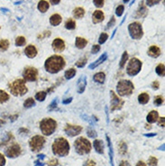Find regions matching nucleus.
<instances>
[{
	"mask_svg": "<svg viewBox=\"0 0 165 166\" xmlns=\"http://www.w3.org/2000/svg\"><path fill=\"white\" fill-rule=\"evenodd\" d=\"M37 8L41 13H45L50 8V4L48 1H46V0H41V1L38 3Z\"/></svg>",
	"mask_w": 165,
	"mask_h": 166,
	"instance_id": "nucleus-24",
	"label": "nucleus"
},
{
	"mask_svg": "<svg viewBox=\"0 0 165 166\" xmlns=\"http://www.w3.org/2000/svg\"><path fill=\"white\" fill-rule=\"evenodd\" d=\"M150 100V96H149V94L147 93H142V94H140L139 96H138V102L141 104V105H145L149 102Z\"/></svg>",
	"mask_w": 165,
	"mask_h": 166,
	"instance_id": "nucleus-27",
	"label": "nucleus"
},
{
	"mask_svg": "<svg viewBox=\"0 0 165 166\" xmlns=\"http://www.w3.org/2000/svg\"><path fill=\"white\" fill-rule=\"evenodd\" d=\"M52 47L54 52L57 53H61L65 50V42L61 39V38H56L53 40V43H52Z\"/></svg>",
	"mask_w": 165,
	"mask_h": 166,
	"instance_id": "nucleus-14",
	"label": "nucleus"
},
{
	"mask_svg": "<svg viewBox=\"0 0 165 166\" xmlns=\"http://www.w3.org/2000/svg\"><path fill=\"white\" fill-rule=\"evenodd\" d=\"M53 153L54 155L64 157L67 156L69 153V144L64 137H58L55 139V141L53 143L52 146Z\"/></svg>",
	"mask_w": 165,
	"mask_h": 166,
	"instance_id": "nucleus-2",
	"label": "nucleus"
},
{
	"mask_svg": "<svg viewBox=\"0 0 165 166\" xmlns=\"http://www.w3.org/2000/svg\"><path fill=\"white\" fill-rule=\"evenodd\" d=\"M66 65L64 58L61 55H53L45 61L44 68L47 72L51 74H56L60 72Z\"/></svg>",
	"mask_w": 165,
	"mask_h": 166,
	"instance_id": "nucleus-1",
	"label": "nucleus"
},
{
	"mask_svg": "<svg viewBox=\"0 0 165 166\" xmlns=\"http://www.w3.org/2000/svg\"><path fill=\"white\" fill-rule=\"evenodd\" d=\"M152 88H153L154 90L159 89V88H160V83H159V81H157V80L153 81V82L152 83Z\"/></svg>",
	"mask_w": 165,
	"mask_h": 166,
	"instance_id": "nucleus-51",
	"label": "nucleus"
},
{
	"mask_svg": "<svg viewBox=\"0 0 165 166\" xmlns=\"http://www.w3.org/2000/svg\"><path fill=\"white\" fill-rule=\"evenodd\" d=\"M147 53L152 58H158L161 55V49L156 45H152L149 47Z\"/></svg>",
	"mask_w": 165,
	"mask_h": 166,
	"instance_id": "nucleus-18",
	"label": "nucleus"
},
{
	"mask_svg": "<svg viewBox=\"0 0 165 166\" xmlns=\"http://www.w3.org/2000/svg\"><path fill=\"white\" fill-rule=\"evenodd\" d=\"M5 124V121L4 120H2V119H0V127H1V126L2 125H4Z\"/></svg>",
	"mask_w": 165,
	"mask_h": 166,
	"instance_id": "nucleus-60",
	"label": "nucleus"
},
{
	"mask_svg": "<svg viewBox=\"0 0 165 166\" xmlns=\"http://www.w3.org/2000/svg\"><path fill=\"white\" fill-rule=\"evenodd\" d=\"M23 77L26 81H36L38 80V70L34 67H27L23 69Z\"/></svg>",
	"mask_w": 165,
	"mask_h": 166,
	"instance_id": "nucleus-11",
	"label": "nucleus"
},
{
	"mask_svg": "<svg viewBox=\"0 0 165 166\" xmlns=\"http://www.w3.org/2000/svg\"><path fill=\"white\" fill-rule=\"evenodd\" d=\"M85 13H86L85 9H84L83 7H80L74 8V9H73V12H72L73 16H74V18H76V19H80V18H82V17L85 15Z\"/></svg>",
	"mask_w": 165,
	"mask_h": 166,
	"instance_id": "nucleus-26",
	"label": "nucleus"
},
{
	"mask_svg": "<svg viewBox=\"0 0 165 166\" xmlns=\"http://www.w3.org/2000/svg\"><path fill=\"white\" fill-rule=\"evenodd\" d=\"M45 145V138L42 135H34L29 141V146L33 152L41 151Z\"/></svg>",
	"mask_w": 165,
	"mask_h": 166,
	"instance_id": "nucleus-9",
	"label": "nucleus"
},
{
	"mask_svg": "<svg viewBox=\"0 0 165 166\" xmlns=\"http://www.w3.org/2000/svg\"><path fill=\"white\" fill-rule=\"evenodd\" d=\"M153 103H154V105L157 106V107L161 106V105L164 103V99H163V97H162V96H156V97L154 98Z\"/></svg>",
	"mask_w": 165,
	"mask_h": 166,
	"instance_id": "nucleus-38",
	"label": "nucleus"
},
{
	"mask_svg": "<svg viewBox=\"0 0 165 166\" xmlns=\"http://www.w3.org/2000/svg\"><path fill=\"white\" fill-rule=\"evenodd\" d=\"M5 164H6V158L2 154H0V166H4Z\"/></svg>",
	"mask_w": 165,
	"mask_h": 166,
	"instance_id": "nucleus-52",
	"label": "nucleus"
},
{
	"mask_svg": "<svg viewBox=\"0 0 165 166\" xmlns=\"http://www.w3.org/2000/svg\"><path fill=\"white\" fill-rule=\"evenodd\" d=\"M9 90L12 95L15 97H21L26 95L28 91V88L26 85V80L23 79H18L8 84Z\"/></svg>",
	"mask_w": 165,
	"mask_h": 166,
	"instance_id": "nucleus-3",
	"label": "nucleus"
},
{
	"mask_svg": "<svg viewBox=\"0 0 165 166\" xmlns=\"http://www.w3.org/2000/svg\"><path fill=\"white\" fill-rule=\"evenodd\" d=\"M34 166H43V163L41 162V160L40 161H36L34 162Z\"/></svg>",
	"mask_w": 165,
	"mask_h": 166,
	"instance_id": "nucleus-58",
	"label": "nucleus"
},
{
	"mask_svg": "<svg viewBox=\"0 0 165 166\" xmlns=\"http://www.w3.org/2000/svg\"><path fill=\"white\" fill-rule=\"evenodd\" d=\"M142 66H143V62L141 61L139 59L134 57L131 58L128 61L127 67H126V73L128 76L134 77L136 76L142 69Z\"/></svg>",
	"mask_w": 165,
	"mask_h": 166,
	"instance_id": "nucleus-7",
	"label": "nucleus"
},
{
	"mask_svg": "<svg viewBox=\"0 0 165 166\" xmlns=\"http://www.w3.org/2000/svg\"><path fill=\"white\" fill-rule=\"evenodd\" d=\"M88 135L89 137H96L97 134H96V132L94 131V130H88Z\"/></svg>",
	"mask_w": 165,
	"mask_h": 166,
	"instance_id": "nucleus-53",
	"label": "nucleus"
},
{
	"mask_svg": "<svg viewBox=\"0 0 165 166\" xmlns=\"http://www.w3.org/2000/svg\"><path fill=\"white\" fill-rule=\"evenodd\" d=\"M155 72L156 73L161 76V77H164L165 76V66L163 63H160L156 66L155 68Z\"/></svg>",
	"mask_w": 165,
	"mask_h": 166,
	"instance_id": "nucleus-32",
	"label": "nucleus"
},
{
	"mask_svg": "<svg viewBox=\"0 0 165 166\" xmlns=\"http://www.w3.org/2000/svg\"><path fill=\"white\" fill-rule=\"evenodd\" d=\"M87 61H88V60H87L86 57L80 58V59L76 62V66H77L78 68H83V67L87 64Z\"/></svg>",
	"mask_w": 165,
	"mask_h": 166,
	"instance_id": "nucleus-40",
	"label": "nucleus"
},
{
	"mask_svg": "<svg viewBox=\"0 0 165 166\" xmlns=\"http://www.w3.org/2000/svg\"><path fill=\"white\" fill-rule=\"evenodd\" d=\"M65 28L68 30H74L76 28V22L72 18H69L65 22Z\"/></svg>",
	"mask_w": 165,
	"mask_h": 166,
	"instance_id": "nucleus-29",
	"label": "nucleus"
},
{
	"mask_svg": "<svg viewBox=\"0 0 165 166\" xmlns=\"http://www.w3.org/2000/svg\"><path fill=\"white\" fill-rule=\"evenodd\" d=\"M76 72H76L75 69H73V68L69 69L68 70H66V72H65V74H64L65 79L66 80H72V79H73L74 76L76 75Z\"/></svg>",
	"mask_w": 165,
	"mask_h": 166,
	"instance_id": "nucleus-31",
	"label": "nucleus"
},
{
	"mask_svg": "<svg viewBox=\"0 0 165 166\" xmlns=\"http://www.w3.org/2000/svg\"><path fill=\"white\" fill-rule=\"evenodd\" d=\"M148 164H149V166H157L158 159L154 156H151L148 160Z\"/></svg>",
	"mask_w": 165,
	"mask_h": 166,
	"instance_id": "nucleus-42",
	"label": "nucleus"
},
{
	"mask_svg": "<svg viewBox=\"0 0 165 166\" xmlns=\"http://www.w3.org/2000/svg\"><path fill=\"white\" fill-rule=\"evenodd\" d=\"M21 153H22L21 146L18 144H14L9 148H7V150L6 152V154L9 158H15V157L19 156L21 154Z\"/></svg>",
	"mask_w": 165,
	"mask_h": 166,
	"instance_id": "nucleus-13",
	"label": "nucleus"
},
{
	"mask_svg": "<svg viewBox=\"0 0 165 166\" xmlns=\"http://www.w3.org/2000/svg\"><path fill=\"white\" fill-rule=\"evenodd\" d=\"M88 44V41L83 37H76L75 40V46L78 49H84Z\"/></svg>",
	"mask_w": 165,
	"mask_h": 166,
	"instance_id": "nucleus-25",
	"label": "nucleus"
},
{
	"mask_svg": "<svg viewBox=\"0 0 165 166\" xmlns=\"http://www.w3.org/2000/svg\"><path fill=\"white\" fill-rule=\"evenodd\" d=\"M62 21V17L59 14H53L50 17V23L53 26H58Z\"/></svg>",
	"mask_w": 165,
	"mask_h": 166,
	"instance_id": "nucleus-22",
	"label": "nucleus"
},
{
	"mask_svg": "<svg viewBox=\"0 0 165 166\" xmlns=\"http://www.w3.org/2000/svg\"><path fill=\"white\" fill-rule=\"evenodd\" d=\"M158 125H159V127H164V126H165V118H164V116H162V117H160V118H158Z\"/></svg>",
	"mask_w": 165,
	"mask_h": 166,
	"instance_id": "nucleus-50",
	"label": "nucleus"
},
{
	"mask_svg": "<svg viewBox=\"0 0 165 166\" xmlns=\"http://www.w3.org/2000/svg\"><path fill=\"white\" fill-rule=\"evenodd\" d=\"M124 10H125V7L123 5H119L118 7H116L115 9V14L117 16H121L124 13Z\"/></svg>",
	"mask_w": 165,
	"mask_h": 166,
	"instance_id": "nucleus-43",
	"label": "nucleus"
},
{
	"mask_svg": "<svg viewBox=\"0 0 165 166\" xmlns=\"http://www.w3.org/2000/svg\"><path fill=\"white\" fill-rule=\"evenodd\" d=\"M107 39H108V34H107V33H102V34H100L99 38V42L100 44H103V43H105V42H107Z\"/></svg>",
	"mask_w": 165,
	"mask_h": 166,
	"instance_id": "nucleus-41",
	"label": "nucleus"
},
{
	"mask_svg": "<svg viewBox=\"0 0 165 166\" xmlns=\"http://www.w3.org/2000/svg\"><path fill=\"white\" fill-rule=\"evenodd\" d=\"M38 52H37V49H36V47L34 45H28L26 47V49H25V54L29 58V59H34L36 57Z\"/></svg>",
	"mask_w": 165,
	"mask_h": 166,
	"instance_id": "nucleus-15",
	"label": "nucleus"
},
{
	"mask_svg": "<svg viewBox=\"0 0 165 166\" xmlns=\"http://www.w3.org/2000/svg\"><path fill=\"white\" fill-rule=\"evenodd\" d=\"M50 2L52 5H58L61 2V0H50Z\"/></svg>",
	"mask_w": 165,
	"mask_h": 166,
	"instance_id": "nucleus-57",
	"label": "nucleus"
},
{
	"mask_svg": "<svg viewBox=\"0 0 165 166\" xmlns=\"http://www.w3.org/2000/svg\"><path fill=\"white\" fill-rule=\"evenodd\" d=\"M136 166H146L145 162H144L143 161H139L136 164Z\"/></svg>",
	"mask_w": 165,
	"mask_h": 166,
	"instance_id": "nucleus-59",
	"label": "nucleus"
},
{
	"mask_svg": "<svg viewBox=\"0 0 165 166\" xmlns=\"http://www.w3.org/2000/svg\"><path fill=\"white\" fill-rule=\"evenodd\" d=\"M128 61V53L127 52H124V53L122 54V57H121V60L119 61V67L121 69H123L126 63V61Z\"/></svg>",
	"mask_w": 165,
	"mask_h": 166,
	"instance_id": "nucleus-35",
	"label": "nucleus"
},
{
	"mask_svg": "<svg viewBox=\"0 0 165 166\" xmlns=\"http://www.w3.org/2000/svg\"><path fill=\"white\" fill-rule=\"evenodd\" d=\"M75 151L80 155L88 154L91 151V144L90 142L85 137H79L74 142Z\"/></svg>",
	"mask_w": 165,
	"mask_h": 166,
	"instance_id": "nucleus-5",
	"label": "nucleus"
},
{
	"mask_svg": "<svg viewBox=\"0 0 165 166\" xmlns=\"http://www.w3.org/2000/svg\"><path fill=\"white\" fill-rule=\"evenodd\" d=\"M134 90V86L131 80H121L116 85V91L120 97H128L133 94Z\"/></svg>",
	"mask_w": 165,
	"mask_h": 166,
	"instance_id": "nucleus-4",
	"label": "nucleus"
},
{
	"mask_svg": "<svg viewBox=\"0 0 165 166\" xmlns=\"http://www.w3.org/2000/svg\"><path fill=\"white\" fill-rule=\"evenodd\" d=\"M93 3L95 5L96 7H102L104 6V3H105V0H93Z\"/></svg>",
	"mask_w": 165,
	"mask_h": 166,
	"instance_id": "nucleus-44",
	"label": "nucleus"
},
{
	"mask_svg": "<svg viewBox=\"0 0 165 166\" xmlns=\"http://www.w3.org/2000/svg\"><path fill=\"white\" fill-rule=\"evenodd\" d=\"M159 118V114H158V111L156 110H152L146 116V120L148 123L150 124H153V123H155L157 122Z\"/></svg>",
	"mask_w": 165,
	"mask_h": 166,
	"instance_id": "nucleus-21",
	"label": "nucleus"
},
{
	"mask_svg": "<svg viewBox=\"0 0 165 166\" xmlns=\"http://www.w3.org/2000/svg\"><path fill=\"white\" fill-rule=\"evenodd\" d=\"M110 98H111L110 99V111L111 112L122 109L125 104V100L119 98L113 90H110Z\"/></svg>",
	"mask_w": 165,
	"mask_h": 166,
	"instance_id": "nucleus-10",
	"label": "nucleus"
},
{
	"mask_svg": "<svg viewBox=\"0 0 165 166\" xmlns=\"http://www.w3.org/2000/svg\"><path fill=\"white\" fill-rule=\"evenodd\" d=\"M146 1V5L148 7H153L154 5H157L158 3H160L161 0H145Z\"/></svg>",
	"mask_w": 165,
	"mask_h": 166,
	"instance_id": "nucleus-47",
	"label": "nucleus"
},
{
	"mask_svg": "<svg viewBox=\"0 0 165 166\" xmlns=\"http://www.w3.org/2000/svg\"><path fill=\"white\" fill-rule=\"evenodd\" d=\"M83 166H97V164H96V162H94L93 160L88 159V160H87V161L85 162V163H84Z\"/></svg>",
	"mask_w": 165,
	"mask_h": 166,
	"instance_id": "nucleus-49",
	"label": "nucleus"
},
{
	"mask_svg": "<svg viewBox=\"0 0 165 166\" xmlns=\"http://www.w3.org/2000/svg\"><path fill=\"white\" fill-rule=\"evenodd\" d=\"M105 18V15L101 10H96L92 15V21L94 23H99Z\"/></svg>",
	"mask_w": 165,
	"mask_h": 166,
	"instance_id": "nucleus-17",
	"label": "nucleus"
},
{
	"mask_svg": "<svg viewBox=\"0 0 165 166\" xmlns=\"http://www.w3.org/2000/svg\"><path fill=\"white\" fill-rule=\"evenodd\" d=\"M57 105H58V99H55L53 100V102L50 104V106H49V109H50V110H54V109L57 107Z\"/></svg>",
	"mask_w": 165,
	"mask_h": 166,
	"instance_id": "nucleus-48",
	"label": "nucleus"
},
{
	"mask_svg": "<svg viewBox=\"0 0 165 166\" xmlns=\"http://www.w3.org/2000/svg\"><path fill=\"white\" fill-rule=\"evenodd\" d=\"M15 43L16 46H23V45H26V39L23 36H18L15 39Z\"/></svg>",
	"mask_w": 165,
	"mask_h": 166,
	"instance_id": "nucleus-37",
	"label": "nucleus"
},
{
	"mask_svg": "<svg viewBox=\"0 0 165 166\" xmlns=\"http://www.w3.org/2000/svg\"><path fill=\"white\" fill-rule=\"evenodd\" d=\"M115 17L113 16V17H112V19L110 20V22H109V23H107V28H109V27H110L111 26H113L114 23H115Z\"/></svg>",
	"mask_w": 165,
	"mask_h": 166,
	"instance_id": "nucleus-55",
	"label": "nucleus"
},
{
	"mask_svg": "<svg viewBox=\"0 0 165 166\" xmlns=\"http://www.w3.org/2000/svg\"><path fill=\"white\" fill-rule=\"evenodd\" d=\"M126 152H127V146H126V144L125 143V142H121L120 145H119V153L122 155H124V154H126Z\"/></svg>",
	"mask_w": 165,
	"mask_h": 166,
	"instance_id": "nucleus-39",
	"label": "nucleus"
},
{
	"mask_svg": "<svg viewBox=\"0 0 165 166\" xmlns=\"http://www.w3.org/2000/svg\"><path fill=\"white\" fill-rule=\"evenodd\" d=\"M81 131H82V127L80 126H74V125H70V124L66 125V127L64 128V132L69 136H76V135H80L81 133Z\"/></svg>",
	"mask_w": 165,
	"mask_h": 166,
	"instance_id": "nucleus-12",
	"label": "nucleus"
},
{
	"mask_svg": "<svg viewBox=\"0 0 165 166\" xmlns=\"http://www.w3.org/2000/svg\"><path fill=\"white\" fill-rule=\"evenodd\" d=\"M94 148H95L96 152L102 154H104V143L102 140H99V139H96L94 141Z\"/></svg>",
	"mask_w": 165,
	"mask_h": 166,
	"instance_id": "nucleus-23",
	"label": "nucleus"
},
{
	"mask_svg": "<svg viewBox=\"0 0 165 166\" xmlns=\"http://www.w3.org/2000/svg\"><path fill=\"white\" fill-rule=\"evenodd\" d=\"M10 99L9 95L3 89H0V104L6 103L7 101H8Z\"/></svg>",
	"mask_w": 165,
	"mask_h": 166,
	"instance_id": "nucleus-33",
	"label": "nucleus"
},
{
	"mask_svg": "<svg viewBox=\"0 0 165 166\" xmlns=\"http://www.w3.org/2000/svg\"><path fill=\"white\" fill-rule=\"evenodd\" d=\"M119 166H130V163L127 161H122L119 163Z\"/></svg>",
	"mask_w": 165,
	"mask_h": 166,
	"instance_id": "nucleus-56",
	"label": "nucleus"
},
{
	"mask_svg": "<svg viewBox=\"0 0 165 166\" xmlns=\"http://www.w3.org/2000/svg\"><path fill=\"white\" fill-rule=\"evenodd\" d=\"M35 106V100L33 98H28L25 102H23V107L26 108H30Z\"/></svg>",
	"mask_w": 165,
	"mask_h": 166,
	"instance_id": "nucleus-36",
	"label": "nucleus"
},
{
	"mask_svg": "<svg viewBox=\"0 0 165 166\" xmlns=\"http://www.w3.org/2000/svg\"><path fill=\"white\" fill-rule=\"evenodd\" d=\"M46 96H47L46 91H39V92H37V93L35 94V97H34V98H35L36 100H38V101H40V102H42V101L45 100Z\"/></svg>",
	"mask_w": 165,
	"mask_h": 166,
	"instance_id": "nucleus-34",
	"label": "nucleus"
},
{
	"mask_svg": "<svg viewBox=\"0 0 165 166\" xmlns=\"http://www.w3.org/2000/svg\"><path fill=\"white\" fill-rule=\"evenodd\" d=\"M72 101V98H69V99H63L62 100V104L66 105V104H69Z\"/></svg>",
	"mask_w": 165,
	"mask_h": 166,
	"instance_id": "nucleus-54",
	"label": "nucleus"
},
{
	"mask_svg": "<svg viewBox=\"0 0 165 166\" xmlns=\"http://www.w3.org/2000/svg\"><path fill=\"white\" fill-rule=\"evenodd\" d=\"M156 134H150V135H145V136H155Z\"/></svg>",
	"mask_w": 165,
	"mask_h": 166,
	"instance_id": "nucleus-62",
	"label": "nucleus"
},
{
	"mask_svg": "<svg viewBox=\"0 0 165 166\" xmlns=\"http://www.w3.org/2000/svg\"><path fill=\"white\" fill-rule=\"evenodd\" d=\"M47 165L48 166H59V161L55 158H53L47 162Z\"/></svg>",
	"mask_w": 165,
	"mask_h": 166,
	"instance_id": "nucleus-45",
	"label": "nucleus"
},
{
	"mask_svg": "<svg viewBox=\"0 0 165 166\" xmlns=\"http://www.w3.org/2000/svg\"><path fill=\"white\" fill-rule=\"evenodd\" d=\"M93 80H94V81H96L99 84H104L105 80H106V74L104 72H98L94 75Z\"/></svg>",
	"mask_w": 165,
	"mask_h": 166,
	"instance_id": "nucleus-28",
	"label": "nucleus"
},
{
	"mask_svg": "<svg viewBox=\"0 0 165 166\" xmlns=\"http://www.w3.org/2000/svg\"><path fill=\"white\" fill-rule=\"evenodd\" d=\"M123 1H124L125 3H127V2H129V0H123Z\"/></svg>",
	"mask_w": 165,
	"mask_h": 166,
	"instance_id": "nucleus-63",
	"label": "nucleus"
},
{
	"mask_svg": "<svg viewBox=\"0 0 165 166\" xmlns=\"http://www.w3.org/2000/svg\"><path fill=\"white\" fill-rule=\"evenodd\" d=\"M145 128H146V129H151L152 127H151L150 125H145Z\"/></svg>",
	"mask_w": 165,
	"mask_h": 166,
	"instance_id": "nucleus-61",
	"label": "nucleus"
},
{
	"mask_svg": "<svg viewBox=\"0 0 165 166\" xmlns=\"http://www.w3.org/2000/svg\"><path fill=\"white\" fill-rule=\"evenodd\" d=\"M99 51H100V46H99V45L94 44V45L92 46V49H91V53H92V54H96V53H98Z\"/></svg>",
	"mask_w": 165,
	"mask_h": 166,
	"instance_id": "nucleus-46",
	"label": "nucleus"
},
{
	"mask_svg": "<svg viewBox=\"0 0 165 166\" xmlns=\"http://www.w3.org/2000/svg\"><path fill=\"white\" fill-rule=\"evenodd\" d=\"M10 42L7 39H1L0 40V52H6L9 48Z\"/></svg>",
	"mask_w": 165,
	"mask_h": 166,
	"instance_id": "nucleus-30",
	"label": "nucleus"
},
{
	"mask_svg": "<svg viewBox=\"0 0 165 166\" xmlns=\"http://www.w3.org/2000/svg\"><path fill=\"white\" fill-rule=\"evenodd\" d=\"M57 128V122L53 118H43L40 122V129L44 135H53Z\"/></svg>",
	"mask_w": 165,
	"mask_h": 166,
	"instance_id": "nucleus-6",
	"label": "nucleus"
},
{
	"mask_svg": "<svg viewBox=\"0 0 165 166\" xmlns=\"http://www.w3.org/2000/svg\"><path fill=\"white\" fill-rule=\"evenodd\" d=\"M107 59V53H103L97 61H95L94 62H92L89 66H88V69H94L95 68H97L98 66H99L100 64H102Z\"/></svg>",
	"mask_w": 165,
	"mask_h": 166,
	"instance_id": "nucleus-19",
	"label": "nucleus"
},
{
	"mask_svg": "<svg viewBox=\"0 0 165 166\" xmlns=\"http://www.w3.org/2000/svg\"><path fill=\"white\" fill-rule=\"evenodd\" d=\"M86 86H87V77L86 76H81L79 79L78 83H77V91H78V93H80V94L83 93L85 91Z\"/></svg>",
	"mask_w": 165,
	"mask_h": 166,
	"instance_id": "nucleus-16",
	"label": "nucleus"
},
{
	"mask_svg": "<svg viewBox=\"0 0 165 166\" xmlns=\"http://www.w3.org/2000/svg\"><path fill=\"white\" fill-rule=\"evenodd\" d=\"M128 32L130 36L134 40H140L144 36V30L139 22L131 23L128 26Z\"/></svg>",
	"mask_w": 165,
	"mask_h": 166,
	"instance_id": "nucleus-8",
	"label": "nucleus"
},
{
	"mask_svg": "<svg viewBox=\"0 0 165 166\" xmlns=\"http://www.w3.org/2000/svg\"><path fill=\"white\" fill-rule=\"evenodd\" d=\"M148 13V9L146 7V5L145 4V1H141L139 7L137 9V16L138 17H145Z\"/></svg>",
	"mask_w": 165,
	"mask_h": 166,
	"instance_id": "nucleus-20",
	"label": "nucleus"
}]
</instances>
